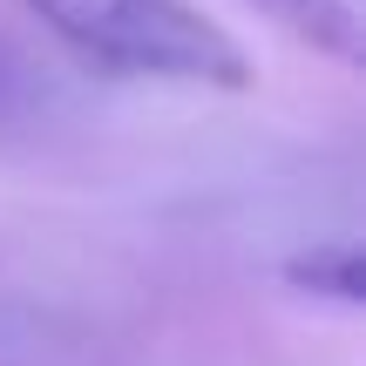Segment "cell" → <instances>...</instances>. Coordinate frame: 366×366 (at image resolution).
<instances>
[{
  "instance_id": "1",
  "label": "cell",
  "mask_w": 366,
  "mask_h": 366,
  "mask_svg": "<svg viewBox=\"0 0 366 366\" xmlns=\"http://www.w3.org/2000/svg\"><path fill=\"white\" fill-rule=\"evenodd\" d=\"M27 7L89 61H109L122 75L204 81V89L251 81V54L190 0H27Z\"/></svg>"
},
{
  "instance_id": "2",
  "label": "cell",
  "mask_w": 366,
  "mask_h": 366,
  "mask_svg": "<svg viewBox=\"0 0 366 366\" xmlns=\"http://www.w3.org/2000/svg\"><path fill=\"white\" fill-rule=\"evenodd\" d=\"M292 34L326 48L332 61H360L366 54V0H264Z\"/></svg>"
},
{
  "instance_id": "3",
  "label": "cell",
  "mask_w": 366,
  "mask_h": 366,
  "mask_svg": "<svg viewBox=\"0 0 366 366\" xmlns=\"http://www.w3.org/2000/svg\"><path fill=\"white\" fill-rule=\"evenodd\" d=\"M285 278L312 299H332V305H360V244H319L312 258H292Z\"/></svg>"
}]
</instances>
